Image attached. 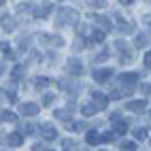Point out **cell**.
Returning <instances> with one entry per match:
<instances>
[{"mask_svg": "<svg viewBox=\"0 0 151 151\" xmlns=\"http://www.w3.org/2000/svg\"><path fill=\"white\" fill-rule=\"evenodd\" d=\"M38 111H41V106L38 104H34V102H26V104H22L19 106V113L22 115H26V117H34Z\"/></svg>", "mask_w": 151, "mask_h": 151, "instance_id": "cell-4", "label": "cell"}, {"mask_svg": "<svg viewBox=\"0 0 151 151\" xmlns=\"http://www.w3.org/2000/svg\"><path fill=\"white\" fill-rule=\"evenodd\" d=\"M0 122H11V124H17V115L11 113V111H2L0 113Z\"/></svg>", "mask_w": 151, "mask_h": 151, "instance_id": "cell-15", "label": "cell"}, {"mask_svg": "<svg viewBox=\"0 0 151 151\" xmlns=\"http://www.w3.org/2000/svg\"><path fill=\"white\" fill-rule=\"evenodd\" d=\"M111 77H113V70H111V68H98V70H94V79H96L98 83L109 81Z\"/></svg>", "mask_w": 151, "mask_h": 151, "instance_id": "cell-5", "label": "cell"}, {"mask_svg": "<svg viewBox=\"0 0 151 151\" xmlns=\"http://www.w3.org/2000/svg\"><path fill=\"white\" fill-rule=\"evenodd\" d=\"M58 15H60V24H73V22H77V19H79V13L75 11V9H68V6L60 9Z\"/></svg>", "mask_w": 151, "mask_h": 151, "instance_id": "cell-1", "label": "cell"}, {"mask_svg": "<svg viewBox=\"0 0 151 151\" xmlns=\"http://www.w3.org/2000/svg\"><path fill=\"white\" fill-rule=\"evenodd\" d=\"M147 43H149V36H147V34H138V36H136V41H134V45H136L138 49H140V47H145Z\"/></svg>", "mask_w": 151, "mask_h": 151, "instance_id": "cell-17", "label": "cell"}, {"mask_svg": "<svg viewBox=\"0 0 151 151\" xmlns=\"http://www.w3.org/2000/svg\"><path fill=\"white\" fill-rule=\"evenodd\" d=\"M96 19V22H100V24H102L104 28H111V22H109V17H94Z\"/></svg>", "mask_w": 151, "mask_h": 151, "instance_id": "cell-26", "label": "cell"}, {"mask_svg": "<svg viewBox=\"0 0 151 151\" xmlns=\"http://www.w3.org/2000/svg\"><path fill=\"white\" fill-rule=\"evenodd\" d=\"M68 73L70 75H81L83 73V66H81V62H79L77 58H70L68 60Z\"/></svg>", "mask_w": 151, "mask_h": 151, "instance_id": "cell-9", "label": "cell"}, {"mask_svg": "<svg viewBox=\"0 0 151 151\" xmlns=\"http://www.w3.org/2000/svg\"><path fill=\"white\" fill-rule=\"evenodd\" d=\"M34 126H30V124H26V126H19V134H32L34 132Z\"/></svg>", "mask_w": 151, "mask_h": 151, "instance_id": "cell-22", "label": "cell"}, {"mask_svg": "<svg viewBox=\"0 0 151 151\" xmlns=\"http://www.w3.org/2000/svg\"><path fill=\"white\" fill-rule=\"evenodd\" d=\"M73 113H75V106H64V109H58L55 111V119H60V122H68L70 117H73Z\"/></svg>", "mask_w": 151, "mask_h": 151, "instance_id": "cell-6", "label": "cell"}, {"mask_svg": "<svg viewBox=\"0 0 151 151\" xmlns=\"http://www.w3.org/2000/svg\"><path fill=\"white\" fill-rule=\"evenodd\" d=\"M43 43L45 45H51V47H62L64 45L62 36H49V34H43Z\"/></svg>", "mask_w": 151, "mask_h": 151, "instance_id": "cell-11", "label": "cell"}, {"mask_svg": "<svg viewBox=\"0 0 151 151\" xmlns=\"http://www.w3.org/2000/svg\"><path fill=\"white\" fill-rule=\"evenodd\" d=\"M51 102H53V94H47V96L43 98V104H45V106H49Z\"/></svg>", "mask_w": 151, "mask_h": 151, "instance_id": "cell-27", "label": "cell"}, {"mask_svg": "<svg viewBox=\"0 0 151 151\" xmlns=\"http://www.w3.org/2000/svg\"><path fill=\"white\" fill-rule=\"evenodd\" d=\"M2 26H4V30H13V24H11V19H9V17L2 19Z\"/></svg>", "mask_w": 151, "mask_h": 151, "instance_id": "cell-28", "label": "cell"}, {"mask_svg": "<svg viewBox=\"0 0 151 151\" xmlns=\"http://www.w3.org/2000/svg\"><path fill=\"white\" fill-rule=\"evenodd\" d=\"M140 89H143V92H145L147 96L151 94V85H149V83H145V85H143V87H140Z\"/></svg>", "mask_w": 151, "mask_h": 151, "instance_id": "cell-31", "label": "cell"}, {"mask_svg": "<svg viewBox=\"0 0 151 151\" xmlns=\"http://www.w3.org/2000/svg\"><path fill=\"white\" fill-rule=\"evenodd\" d=\"M34 83H36V87H45V85H49V79H45V77H38Z\"/></svg>", "mask_w": 151, "mask_h": 151, "instance_id": "cell-25", "label": "cell"}, {"mask_svg": "<svg viewBox=\"0 0 151 151\" xmlns=\"http://www.w3.org/2000/svg\"><path fill=\"white\" fill-rule=\"evenodd\" d=\"M6 143L11 145V147H19V145L24 143V138H22V134H19V132H13V134L6 136Z\"/></svg>", "mask_w": 151, "mask_h": 151, "instance_id": "cell-12", "label": "cell"}, {"mask_svg": "<svg viewBox=\"0 0 151 151\" xmlns=\"http://www.w3.org/2000/svg\"><path fill=\"white\" fill-rule=\"evenodd\" d=\"M38 132H41V136L45 140H53L58 136V130L51 126V124H41V128H38Z\"/></svg>", "mask_w": 151, "mask_h": 151, "instance_id": "cell-2", "label": "cell"}, {"mask_svg": "<svg viewBox=\"0 0 151 151\" xmlns=\"http://www.w3.org/2000/svg\"><path fill=\"white\" fill-rule=\"evenodd\" d=\"M85 140H87V145H98L100 143V134L96 132V130H89V132L85 134Z\"/></svg>", "mask_w": 151, "mask_h": 151, "instance_id": "cell-13", "label": "cell"}, {"mask_svg": "<svg viewBox=\"0 0 151 151\" xmlns=\"http://www.w3.org/2000/svg\"><path fill=\"white\" fill-rule=\"evenodd\" d=\"M134 138L136 140H145L147 138V128H136L134 130Z\"/></svg>", "mask_w": 151, "mask_h": 151, "instance_id": "cell-19", "label": "cell"}, {"mask_svg": "<svg viewBox=\"0 0 151 151\" xmlns=\"http://www.w3.org/2000/svg\"><path fill=\"white\" fill-rule=\"evenodd\" d=\"M115 47H117V49H122V62H132V60H134L132 55H130V49L126 47V43H124V41H117V43H115Z\"/></svg>", "mask_w": 151, "mask_h": 151, "instance_id": "cell-10", "label": "cell"}, {"mask_svg": "<svg viewBox=\"0 0 151 151\" xmlns=\"http://www.w3.org/2000/svg\"><path fill=\"white\" fill-rule=\"evenodd\" d=\"M13 77H15V79H22V77H24V66H22V64H17V66L13 68Z\"/></svg>", "mask_w": 151, "mask_h": 151, "instance_id": "cell-24", "label": "cell"}, {"mask_svg": "<svg viewBox=\"0 0 151 151\" xmlns=\"http://www.w3.org/2000/svg\"><path fill=\"white\" fill-rule=\"evenodd\" d=\"M66 151H68V149H66Z\"/></svg>", "mask_w": 151, "mask_h": 151, "instance_id": "cell-32", "label": "cell"}, {"mask_svg": "<svg viewBox=\"0 0 151 151\" xmlns=\"http://www.w3.org/2000/svg\"><path fill=\"white\" fill-rule=\"evenodd\" d=\"M145 68H151V51L145 55Z\"/></svg>", "mask_w": 151, "mask_h": 151, "instance_id": "cell-30", "label": "cell"}, {"mask_svg": "<svg viewBox=\"0 0 151 151\" xmlns=\"http://www.w3.org/2000/svg\"><path fill=\"white\" fill-rule=\"evenodd\" d=\"M145 106H147L145 100H132V102H128V104H126V109H128V111H132V113H143Z\"/></svg>", "mask_w": 151, "mask_h": 151, "instance_id": "cell-8", "label": "cell"}, {"mask_svg": "<svg viewBox=\"0 0 151 151\" xmlns=\"http://www.w3.org/2000/svg\"><path fill=\"white\" fill-rule=\"evenodd\" d=\"M111 122H113V124L122 122V113H113V115H111Z\"/></svg>", "mask_w": 151, "mask_h": 151, "instance_id": "cell-29", "label": "cell"}, {"mask_svg": "<svg viewBox=\"0 0 151 151\" xmlns=\"http://www.w3.org/2000/svg\"><path fill=\"white\" fill-rule=\"evenodd\" d=\"M128 132V122H117L115 124V134H126Z\"/></svg>", "mask_w": 151, "mask_h": 151, "instance_id": "cell-18", "label": "cell"}, {"mask_svg": "<svg viewBox=\"0 0 151 151\" xmlns=\"http://www.w3.org/2000/svg\"><path fill=\"white\" fill-rule=\"evenodd\" d=\"M92 100H94V104L98 106V111L109 106V96H104L102 92H98V89H94V92H92Z\"/></svg>", "mask_w": 151, "mask_h": 151, "instance_id": "cell-3", "label": "cell"}, {"mask_svg": "<svg viewBox=\"0 0 151 151\" xmlns=\"http://www.w3.org/2000/svg\"><path fill=\"white\" fill-rule=\"evenodd\" d=\"M51 9H53L51 4H45V6H41V9H36V11H34V17H47Z\"/></svg>", "mask_w": 151, "mask_h": 151, "instance_id": "cell-16", "label": "cell"}, {"mask_svg": "<svg viewBox=\"0 0 151 151\" xmlns=\"http://www.w3.org/2000/svg\"><path fill=\"white\" fill-rule=\"evenodd\" d=\"M138 79H140V75H138V73H124L122 77H119V81H122L126 87H132V83H136Z\"/></svg>", "mask_w": 151, "mask_h": 151, "instance_id": "cell-7", "label": "cell"}, {"mask_svg": "<svg viewBox=\"0 0 151 151\" xmlns=\"http://www.w3.org/2000/svg\"><path fill=\"white\" fill-rule=\"evenodd\" d=\"M92 38H94L96 43H102V41H104V32H102V30H94V32H92Z\"/></svg>", "mask_w": 151, "mask_h": 151, "instance_id": "cell-21", "label": "cell"}, {"mask_svg": "<svg viewBox=\"0 0 151 151\" xmlns=\"http://www.w3.org/2000/svg\"><path fill=\"white\" fill-rule=\"evenodd\" d=\"M81 113H83L85 117H89V115H96V113H98V106H96L94 102H87V104H83Z\"/></svg>", "mask_w": 151, "mask_h": 151, "instance_id": "cell-14", "label": "cell"}, {"mask_svg": "<svg viewBox=\"0 0 151 151\" xmlns=\"http://www.w3.org/2000/svg\"><path fill=\"white\" fill-rule=\"evenodd\" d=\"M113 138H115V132H104L100 136V143H113Z\"/></svg>", "mask_w": 151, "mask_h": 151, "instance_id": "cell-23", "label": "cell"}, {"mask_svg": "<svg viewBox=\"0 0 151 151\" xmlns=\"http://www.w3.org/2000/svg\"><path fill=\"white\" fill-rule=\"evenodd\" d=\"M119 147H122L124 151H134V149H136V143H132V140H124Z\"/></svg>", "mask_w": 151, "mask_h": 151, "instance_id": "cell-20", "label": "cell"}]
</instances>
